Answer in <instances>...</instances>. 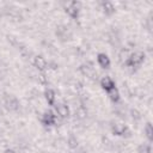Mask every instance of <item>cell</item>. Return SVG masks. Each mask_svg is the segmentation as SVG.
<instances>
[{"label":"cell","mask_w":153,"mask_h":153,"mask_svg":"<svg viewBox=\"0 0 153 153\" xmlns=\"http://www.w3.org/2000/svg\"><path fill=\"white\" fill-rule=\"evenodd\" d=\"M2 103L6 106V109L10 110V111H14V110H18L19 109V102L13 96L5 94V97L2 99Z\"/></svg>","instance_id":"obj_1"},{"label":"cell","mask_w":153,"mask_h":153,"mask_svg":"<svg viewBox=\"0 0 153 153\" xmlns=\"http://www.w3.org/2000/svg\"><path fill=\"white\" fill-rule=\"evenodd\" d=\"M143 59H145V53L143 51H134V53L130 54V57H129L128 62L130 65H133L134 67H136L143 61Z\"/></svg>","instance_id":"obj_2"},{"label":"cell","mask_w":153,"mask_h":153,"mask_svg":"<svg viewBox=\"0 0 153 153\" xmlns=\"http://www.w3.org/2000/svg\"><path fill=\"white\" fill-rule=\"evenodd\" d=\"M33 65H35V67H36L38 71H41V72H43V71L47 68V61H45V60H44V57H43V56H41V55L35 56Z\"/></svg>","instance_id":"obj_3"},{"label":"cell","mask_w":153,"mask_h":153,"mask_svg":"<svg viewBox=\"0 0 153 153\" xmlns=\"http://www.w3.org/2000/svg\"><path fill=\"white\" fill-rule=\"evenodd\" d=\"M127 129L126 124L123 123H115V124H111V131L115 134V135H123L124 130Z\"/></svg>","instance_id":"obj_4"},{"label":"cell","mask_w":153,"mask_h":153,"mask_svg":"<svg viewBox=\"0 0 153 153\" xmlns=\"http://www.w3.org/2000/svg\"><path fill=\"white\" fill-rule=\"evenodd\" d=\"M130 54H131V53H130V50H129L128 48H123V49H121L120 53H118V60H120V62L126 63V62L129 60Z\"/></svg>","instance_id":"obj_5"},{"label":"cell","mask_w":153,"mask_h":153,"mask_svg":"<svg viewBox=\"0 0 153 153\" xmlns=\"http://www.w3.org/2000/svg\"><path fill=\"white\" fill-rule=\"evenodd\" d=\"M55 109H56V112L60 115V117H68L69 109H68L67 105H65V104H57Z\"/></svg>","instance_id":"obj_6"},{"label":"cell","mask_w":153,"mask_h":153,"mask_svg":"<svg viewBox=\"0 0 153 153\" xmlns=\"http://www.w3.org/2000/svg\"><path fill=\"white\" fill-rule=\"evenodd\" d=\"M75 118L76 120H85L87 117V109L85 106H79L75 110Z\"/></svg>","instance_id":"obj_7"},{"label":"cell","mask_w":153,"mask_h":153,"mask_svg":"<svg viewBox=\"0 0 153 153\" xmlns=\"http://www.w3.org/2000/svg\"><path fill=\"white\" fill-rule=\"evenodd\" d=\"M100 85H102V87L104 88V90H110V88H112L114 87V81H112V79L110 78V76H104L102 80H100Z\"/></svg>","instance_id":"obj_8"},{"label":"cell","mask_w":153,"mask_h":153,"mask_svg":"<svg viewBox=\"0 0 153 153\" xmlns=\"http://www.w3.org/2000/svg\"><path fill=\"white\" fill-rule=\"evenodd\" d=\"M98 63L100 65V67L103 68H109L110 66V60L105 54H99L98 55Z\"/></svg>","instance_id":"obj_9"},{"label":"cell","mask_w":153,"mask_h":153,"mask_svg":"<svg viewBox=\"0 0 153 153\" xmlns=\"http://www.w3.org/2000/svg\"><path fill=\"white\" fill-rule=\"evenodd\" d=\"M54 114L51 111H45L42 116V122L44 124H53V121H54Z\"/></svg>","instance_id":"obj_10"},{"label":"cell","mask_w":153,"mask_h":153,"mask_svg":"<svg viewBox=\"0 0 153 153\" xmlns=\"http://www.w3.org/2000/svg\"><path fill=\"white\" fill-rule=\"evenodd\" d=\"M102 5H103L104 12H105L106 14H111V13H114V12H115V7H114V5H112L110 1H105V2H102Z\"/></svg>","instance_id":"obj_11"},{"label":"cell","mask_w":153,"mask_h":153,"mask_svg":"<svg viewBox=\"0 0 153 153\" xmlns=\"http://www.w3.org/2000/svg\"><path fill=\"white\" fill-rule=\"evenodd\" d=\"M109 97H110V99L112 102H118V99H120V92H118V90L115 88V87L110 88L109 90Z\"/></svg>","instance_id":"obj_12"},{"label":"cell","mask_w":153,"mask_h":153,"mask_svg":"<svg viewBox=\"0 0 153 153\" xmlns=\"http://www.w3.org/2000/svg\"><path fill=\"white\" fill-rule=\"evenodd\" d=\"M44 94H45V99H47V102H48L49 104H53L54 100H55V92H54L53 90H47Z\"/></svg>","instance_id":"obj_13"},{"label":"cell","mask_w":153,"mask_h":153,"mask_svg":"<svg viewBox=\"0 0 153 153\" xmlns=\"http://www.w3.org/2000/svg\"><path fill=\"white\" fill-rule=\"evenodd\" d=\"M36 80H37L39 84H42V85H44V84L48 82V78L45 76V74H44L43 72H38V73L36 74Z\"/></svg>","instance_id":"obj_14"},{"label":"cell","mask_w":153,"mask_h":153,"mask_svg":"<svg viewBox=\"0 0 153 153\" xmlns=\"http://www.w3.org/2000/svg\"><path fill=\"white\" fill-rule=\"evenodd\" d=\"M67 145H68V147H69V148H72V149L76 148V147H78V140H76V137H74L73 135H71V136H69V139H68Z\"/></svg>","instance_id":"obj_15"},{"label":"cell","mask_w":153,"mask_h":153,"mask_svg":"<svg viewBox=\"0 0 153 153\" xmlns=\"http://www.w3.org/2000/svg\"><path fill=\"white\" fill-rule=\"evenodd\" d=\"M145 131H146V135L149 140L153 139V128H152V124L151 123H147L146 124V128H145Z\"/></svg>","instance_id":"obj_16"},{"label":"cell","mask_w":153,"mask_h":153,"mask_svg":"<svg viewBox=\"0 0 153 153\" xmlns=\"http://www.w3.org/2000/svg\"><path fill=\"white\" fill-rule=\"evenodd\" d=\"M102 143L105 147V149H112V147H114V142H111L108 137H103L102 139Z\"/></svg>","instance_id":"obj_17"},{"label":"cell","mask_w":153,"mask_h":153,"mask_svg":"<svg viewBox=\"0 0 153 153\" xmlns=\"http://www.w3.org/2000/svg\"><path fill=\"white\" fill-rule=\"evenodd\" d=\"M137 153H151V148H149L148 145L142 143L137 147Z\"/></svg>","instance_id":"obj_18"},{"label":"cell","mask_w":153,"mask_h":153,"mask_svg":"<svg viewBox=\"0 0 153 153\" xmlns=\"http://www.w3.org/2000/svg\"><path fill=\"white\" fill-rule=\"evenodd\" d=\"M130 115H131V117H133L134 121H139L141 118V115H140V112L136 109H131L130 110Z\"/></svg>","instance_id":"obj_19"},{"label":"cell","mask_w":153,"mask_h":153,"mask_svg":"<svg viewBox=\"0 0 153 153\" xmlns=\"http://www.w3.org/2000/svg\"><path fill=\"white\" fill-rule=\"evenodd\" d=\"M7 38H8V42H11L13 45H16V44H17V39H16L13 36H7Z\"/></svg>","instance_id":"obj_20"},{"label":"cell","mask_w":153,"mask_h":153,"mask_svg":"<svg viewBox=\"0 0 153 153\" xmlns=\"http://www.w3.org/2000/svg\"><path fill=\"white\" fill-rule=\"evenodd\" d=\"M76 153H87V151H86V148H79L76 151Z\"/></svg>","instance_id":"obj_21"},{"label":"cell","mask_w":153,"mask_h":153,"mask_svg":"<svg viewBox=\"0 0 153 153\" xmlns=\"http://www.w3.org/2000/svg\"><path fill=\"white\" fill-rule=\"evenodd\" d=\"M4 153H16V151H13V149H10V148H7V149H5V152Z\"/></svg>","instance_id":"obj_22"}]
</instances>
